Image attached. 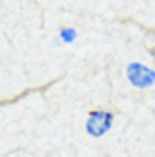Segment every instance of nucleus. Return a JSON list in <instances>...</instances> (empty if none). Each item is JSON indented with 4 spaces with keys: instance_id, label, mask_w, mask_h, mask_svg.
<instances>
[{
    "instance_id": "obj_4",
    "label": "nucleus",
    "mask_w": 155,
    "mask_h": 157,
    "mask_svg": "<svg viewBox=\"0 0 155 157\" xmlns=\"http://www.w3.org/2000/svg\"><path fill=\"white\" fill-rule=\"evenodd\" d=\"M149 54H151V56L155 58V47H151V49H149Z\"/></svg>"
},
{
    "instance_id": "obj_3",
    "label": "nucleus",
    "mask_w": 155,
    "mask_h": 157,
    "mask_svg": "<svg viewBox=\"0 0 155 157\" xmlns=\"http://www.w3.org/2000/svg\"><path fill=\"white\" fill-rule=\"evenodd\" d=\"M60 37H62V41L64 43H73L75 39H77V32H75V28H62L60 30Z\"/></svg>"
},
{
    "instance_id": "obj_2",
    "label": "nucleus",
    "mask_w": 155,
    "mask_h": 157,
    "mask_svg": "<svg viewBox=\"0 0 155 157\" xmlns=\"http://www.w3.org/2000/svg\"><path fill=\"white\" fill-rule=\"evenodd\" d=\"M127 73V78L129 82L134 86V88H151L155 84V71L144 64H138V62H131L125 69Z\"/></svg>"
},
{
    "instance_id": "obj_1",
    "label": "nucleus",
    "mask_w": 155,
    "mask_h": 157,
    "mask_svg": "<svg viewBox=\"0 0 155 157\" xmlns=\"http://www.w3.org/2000/svg\"><path fill=\"white\" fill-rule=\"evenodd\" d=\"M114 124V114L107 109H95L86 118V133L93 139H101L105 133L110 131Z\"/></svg>"
}]
</instances>
